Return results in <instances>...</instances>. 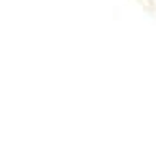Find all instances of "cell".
I'll return each mask as SVG.
<instances>
[]
</instances>
